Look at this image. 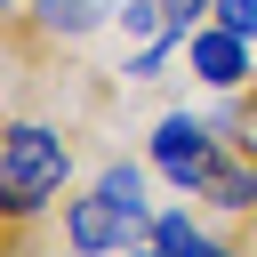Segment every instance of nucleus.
<instances>
[{"instance_id": "obj_1", "label": "nucleus", "mask_w": 257, "mask_h": 257, "mask_svg": "<svg viewBox=\"0 0 257 257\" xmlns=\"http://www.w3.org/2000/svg\"><path fill=\"white\" fill-rule=\"evenodd\" d=\"M64 177H72L64 128L8 120V137H0V209H8V225H24L32 209H48V201L64 193Z\"/></svg>"}, {"instance_id": "obj_2", "label": "nucleus", "mask_w": 257, "mask_h": 257, "mask_svg": "<svg viewBox=\"0 0 257 257\" xmlns=\"http://www.w3.org/2000/svg\"><path fill=\"white\" fill-rule=\"evenodd\" d=\"M153 169H161L177 193H193V185L217 169V128L193 120V112H161V120H153Z\"/></svg>"}, {"instance_id": "obj_3", "label": "nucleus", "mask_w": 257, "mask_h": 257, "mask_svg": "<svg viewBox=\"0 0 257 257\" xmlns=\"http://www.w3.org/2000/svg\"><path fill=\"white\" fill-rule=\"evenodd\" d=\"M64 241H72V257H120L137 241V217L120 201L88 193V201H64Z\"/></svg>"}, {"instance_id": "obj_4", "label": "nucleus", "mask_w": 257, "mask_h": 257, "mask_svg": "<svg viewBox=\"0 0 257 257\" xmlns=\"http://www.w3.org/2000/svg\"><path fill=\"white\" fill-rule=\"evenodd\" d=\"M185 64H193L209 88H241V80H249V32L201 24V32H185Z\"/></svg>"}, {"instance_id": "obj_5", "label": "nucleus", "mask_w": 257, "mask_h": 257, "mask_svg": "<svg viewBox=\"0 0 257 257\" xmlns=\"http://www.w3.org/2000/svg\"><path fill=\"white\" fill-rule=\"evenodd\" d=\"M193 201H209V209H225V217H249V209H257V169L217 153V169L193 185Z\"/></svg>"}, {"instance_id": "obj_6", "label": "nucleus", "mask_w": 257, "mask_h": 257, "mask_svg": "<svg viewBox=\"0 0 257 257\" xmlns=\"http://www.w3.org/2000/svg\"><path fill=\"white\" fill-rule=\"evenodd\" d=\"M145 233H153V241H161L169 257H241L233 241H209V233H201V225H193L185 209H161V217H153Z\"/></svg>"}, {"instance_id": "obj_7", "label": "nucleus", "mask_w": 257, "mask_h": 257, "mask_svg": "<svg viewBox=\"0 0 257 257\" xmlns=\"http://www.w3.org/2000/svg\"><path fill=\"white\" fill-rule=\"evenodd\" d=\"M32 8H40V32H48V40H80V32H96L120 0H32Z\"/></svg>"}, {"instance_id": "obj_8", "label": "nucleus", "mask_w": 257, "mask_h": 257, "mask_svg": "<svg viewBox=\"0 0 257 257\" xmlns=\"http://www.w3.org/2000/svg\"><path fill=\"white\" fill-rule=\"evenodd\" d=\"M96 193H104V201H120L137 225H153V201H145V169H137V161H112V169L96 177Z\"/></svg>"}, {"instance_id": "obj_9", "label": "nucleus", "mask_w": 257, "mask_h": 257, "mask_svg": "<svg viewBox=\"0 0 257 257\" xmlns=\"http://www.w3.org/2000/svg\"><path fill=\"white\" fill-rule=\"evenodd\" d=\"M209 16L233 24V32H257V0H209Z\"/></svg>"}, {"instance_id": "obj_10", "label": "nucleus", "mask_w": 257, "mask_h": 257, "mask_svg": "<svg viewBox=\"0 0 257 257\" xmlns=\"http://www.w3.org/2000/svg\"><path fill=\"white\" fill-rule=\"evenodd\" d=\"M201 8H209V0H169V16H177L185 32H193V16H201Z\"/></svg>"}, {"instance_id": "obj_11", "label": "nucleus", "mask_w": 257, "mask_h": 257, "mask_svg": "<svg viewBox=\"0 0 257 257\" xmlns=\"http://www.w3.org/2000/svg\"><path fill=\"white\" fill-rule=\"evenodd\" d=\"M120 257H169V249H161V241H153V233H145V241H128V249H120Z\"/></svg>"}, {"instance_id": "obj_12", "label": "nucleus", "mask_w": 257, "mask_h": 257, "mask_svg": "<svg viewBox=\"0 0 257 257\" xmlns=\"http://www.w3.org/2000/svg\"><path fill=\"white\" fill-rule=\"evenodd\" d=\"M8 8H24V0H8Z\"/></svg>"}]
</instances>
